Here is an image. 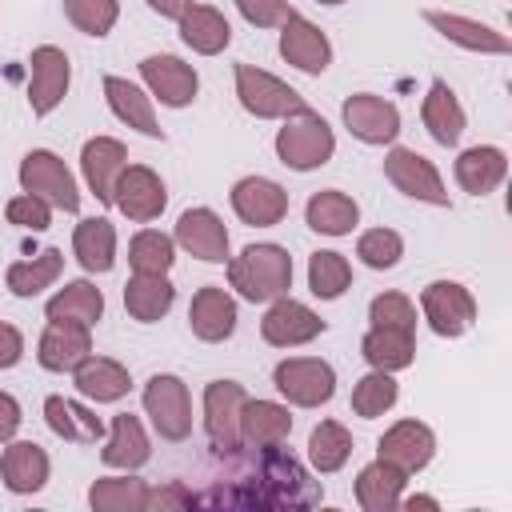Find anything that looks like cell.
Returning <instances> with one entry per match:
<instances>
[{"mask_svg": "<svg viewBox=\"0 0 512 512\" xmlns=\"http://www.w3.org/2000/svg\"><path fill=\"white\" fill-rule=\"evenodd\" d=\"M180 40L196 52V56H220L232 44V24L216 4H188L176 20Z\"/></svg>", "mask_w": 512, "mask_h": 512, "instance_id": "f546056e", "label": "cell"}, {"mask_svg": "<svg viewBox=\"0 0 512 512\" xmlns=\"http://www.w3.org/2000/svg\"><path fill=\"white\" fill-rule=\"evenodd\" d=\"M4 220L24 228V232H44L52 224V204L32 196V192H16L8 204H4Z\"/></svg>", "mask_w": 512, "mask_h": 512, "instance_id": "c3c4849f", "label": "cell"}, {"mask_svg": "<svg viewBox=\"0 0 512 512\" xmlns=\"http://www.w3.org/2000/svg\"><path fill=\"white\" fill-rule=\"evenodd\" d=\"M356 256H360L364 268H376V272L396 268L400 256H404V236L396 228H368L356 240Z\"/></svg>", "mask_w": 512, "mask_h": 512, "instance_id": "bcb514c9", "label": "cell"}, {"mask_svg": "<svg viewBox=\"0 0 512 512\" xmlns=\"http://www.w3.org/2000/svg\"><path fill=\"white\" fill-rule=\"evenodd\" d=\"M72 384H76V392H80L84 400H92V404H116V400L128 396L132 372H128L120 360H112V356L88 352V356L72 368Z\"/></svg>", "mask_w": 512, "mask_h": 512, "instance_id": "4316f807", "label": "cell"}, {"mask_svg": "<svg viewBox=\"0 0 512 512\" xmlns=\"http://www.w3.org/2000/svg\"><path fill=\"white\" fill-rule=\"evenodd\" d=\"M452 176H456V184H460L468 196H488V192H496V188L504 184V176H508V152L496 148V144H472V148H464V152L456 156Z\"/></svg>", "mask_w": 512, "mask_h": 512, "instance_id": "83f0119b", "label": "cell"}, {"mask_svg": "<svg viewBox=\"0 0 512 512\" xmlns=\"http://www.w3.org/2000/svg\"><path fill=\"white\" fill-rule=\"evenodd\" d=\"M20 420H24L20 400H16L12 392H4V388H0V444H8V440L20 432Z\"/></svg>", "mask_w": 512, "mask_h": 512, "instance_id": "816d5d0a", "label": "cell"}, {"mask_svg": "<svg viewBox=\"0 0 512 512\" xmlns=\"http://www.w3.org/2000/svg\"><path fill=\"white\" fill-rule=\"evenodd\" d=\"M316 4H324V8H336V4H348V0H316Z\"/></svg>", "mask_w": 512, "mask_h": 512, "instance_id": "11a10c76", "label": "cell"}, {"mask_svg": "<svg viewBox=\"0 0 512 512\" xmlns=\"http://www.w3.org/2000/svg\"><path fill=\"white\" fill-rule=\"evenodd\" d=\"M376 456L388 460V464H396L404 476H416V472H424V468L432 464V456H436V432H432L424 420H396V424L380 436Z\"/></svg>", "mask_w": 512, "mask_h": 512, "instance_id": "d6986e66", "label": "cell"}, {"mask_svg": "<svg viewBox=\"0 0 512 512\" xmlns=\"http://www.w3.org/2000/svg\"><path fill=\"white\" fill-rule=\"evenodd\" d=\"M272 148H276V156H280L284 168L312 172V168H324L336 156V132H332V124L320 112L300 108V112L284 116V124L276 128Z\"/></svg>", "mask_w": 512, "mask_h": 512, "instance_id": "3957f363", "label": "cell"}, {"mask_svg": "<svg viewBox=\"0 0 512 512\" xmlns=\"http://www.w3.org/2000/svg\"><path fill=\"white\" fill-rule=\"evenodd\" d=\"M176 304V284L168 276H148V272H132L124 284V312L136 324H156L172 312Z\"/></svg>", "mask_w": 512, "mask_h": 512, "instance_id": "836d02e7", "label": "cell"}, {"mask_svg": "<svg viewBox=\"0 0 512 512\" xmlns=\"http://www.w3.org/2000/svg\"><path fill=\"white\" fill-rule=\"evenodd\" d=\"M324 328H328V320H320L304 300H292V296L268 300V312H264V320H260V336H264V344H272V348H300V344H312Z\"/></svg>", "mask_w": 512, "mask_h": 512, "instance_id": "9a60e30c", "label": "cell"}, {"mask_svg": "<svg viewBox=\"0 0 512 512\" xmlns=\"http://www.w3.org/2000/svg\"><path fill=\"white\" fill-rule=\"evenodd\" d=\"M72 256H76L80 268L92 272V276L112 272V264H116V228H112V220H104V216H84V220L76 224V232H72Z\"/></svg>", "mask_w": 512, "mask_h": 512, "instance_id": "d590c367", "label": "cell"}, {"mask_svg": "<svg viewBox=\"0 0 512 512\" xmlns=\"http://www.w3.org/2000/svg\"><path fill=\"white\" fill-rule=\"evenodd\" d=\"M152 456V440L140 424V416L132 412H116L108 432H104V448H100V464L104 468H120V472H136L144 468Z\"/></svg>", "mask_w": 512, "mask_h": 512, "instance_id": "d4e9b609", "label": "cell"}, {"mask_svg": "<svg viewBox=\"0 0 512 512\" xmlns=\"http://www.w3.org/2000/svg\"><path fill=\"white\" fill-rule=\"evenodd\" d=\"M420 316L436 336L456 340L476 324V296L460 280H432L420 288Z\"/></svg>", "mask_w": 512, "mask_h": 512, "instance_id": "9c48e42d", "label": "cell"}, {"mask_svg": "<svg viewBox=\"0 0 512 512\" xmlns=\"http://www.w3.org/2000/svg\"><path fill=\"white\" fill-rule=\"evenodd\" d=\"M292 436V412L280 400H244L240 408V440L244 448H276Z\"/></svg>", "mask_w": 512, "mask_h": 512, "instance_id": "f1b7e54d", "label": "cell"}, {"mask_svg": "<svg viewBox=\"0 0 512 512\" xmlns=\"http://www.w3.org/2000/svg\"><path fill=\"white\" fill-rule=\"evenodd\" d=\"M228 200H232V212L252 228H272L288 216V192L272 176H240Z\"/></svg>", "mask_w": 512, "mask_h": 512, "instance_id": "ac0fdd59", "label": "cell"}, {"mask_svg": "<svg viewBox=\"0 0 512 512\" xmlns=\"http://www.w3.org/2000/svg\"><path fill=\"white\" fill-rule=\"evenodd\" d=\"M20 192H32L40 200H48L60 212H80V184L72 176V168L52 152V148H32L20 160Z\"/></svg>", "mask_w": 512, "mask_h": 512, "instance_id": "5b68a950", "label": "cell"}, {"mask_svg": "<svg viewBox=\"0 0 512 512\" xmlns=\"http://www.w3.org/2000/svg\"><path fill=\"white\" fill-rule=\"evenodd\" d=\"M244 400H248V392L236 380H212L204 388V432H208V444L220 456H232V452L244 448V440H240V408H244Z\"/></svg>", "mask_w": 512, "mask_h": 512, "instance_id": "8fae6325", "label": "cell"}, {"mask_svg": "<svg viewBox=\"0 0 512 512\" xmlns=\"http://www.w3.org/2000/svg\"><path fill=\"white\" fill-rule=\"evenodd\" d=\"M360 356L368 360V368H380V372H400L416 360V332H404V328H380L372 324L360 340Z\"/></svg>", "mask_w": 512, "mask_h": 512, "instance_id": "f35d334b", "label": "cell"}, {"mask_svg": "<svg viewBox=\"0 0 512 512\" xmlns=\"http://www.w3.org/2000/svg\"><path fill=\"white\" fill-rule=\"evenodd\" d=\"M420 120L428 128V136L444 148L460 144L464 128H468V116H464V104L456 100V92L448 88V80H432L428 84V96L420 104Z\"/></svg>", "mask_w": 512, "mask_h": 512, "instance_id": "4dcf8cb0", "label": "cell"}, {"mask_svg": "<svg viewBox=\"0 0 512 512\" xmlns=\"http://www.w3.org/2000/svg\"><path fill=\"white\" fill-rule=\"evenodd\" d=\"M104 100H108V108H112V116L120 120V124H128V128H136L140 136H152V140H160L164 136V128H160V120H156V100L140 88V84H132L128 76H104Z\"/></svg>", "mask_w": 512, "mask_h": 512, "instance_id": "484cf974", "label": "cell"}, {"mask_svg": "<svg viewBox=\"0 0 512 512\" xmlns=\"http://www.w3.org/2000/svg\"><path fill=\"white\" fill-rule=\"evenodd\" d=\"M64 272V252L60 248H44L40 256L32 260H12L8 272H4V288L16 296V300H32L40 296L44 288H52Z\"/></svg>", "mask_w": 512, "mask_h": 512, "instance_id": "8d00e7d4", "label": "cell"}, {"mask_svg": "<svg viewBox=\"0 0 512 512\" xmlns=\"http://www.w3.org/2000/svg\"><path fill=\"white\" fill-rule=\"evenodd\" d=\"M140 80H144V92L152 100H160L164 108H188L200 92V76L188 60L172 56V52H152L140 60Z\"/></svg>", "mask_w": 512, "mask_h": 512, "instance_id": "7c38bea8", "label": "cell"}, {"mask_svg": "<svg viewBox=\"0 0 512 512\" xmlns=\"http://www.w3.org/2000/svg\"><path fill=\"white\" fill-rule=\"evenodd\" d=\"M72 84V60L56 44H40L28 56V108L32 116H52Z\"/></svg>", "mask_w": 512, "mask_h": 512, "instance_id": "30bf717a", "label": "cell"}, {"mask_svg": "<svg viewBox=\"0 0 512 512\" xmlns=\"http://www.w3.org/2000/svg\"><path fill=\"white\" fill-rule=\"evenodd\" d=\"M404 484H408V476H404L396 464H388V460L376 456L372 464H364V468L356 472L352 492H356V504H360L364 512H392V508H400Z\"/></svg>", "mask_w": 512, "mask_h": 512, "instance_id": "d6a6232c", "label": "cell"}, {"mask_svg": "<svg viewBox=\"0 0 512 512\" xmlns=\"http://www.w3.org/2000/svg\"><path fill=\"white\" fill-rule=\"evenodd\" d=\"M60 4L68 24L92 40H104L120 20V0H60Z\"/></svg>", "mask_w": 512, "mask_h": 512, "instance_id": "f6af8a7d", "label": "cell"}, {"mask_svg": "<svg viewBox=\"0 0 512 512\" xmlns=\"http://www.w3.org/2000/svg\"><path fill=\"white\" fill-rule=\"evenodd\" d=\"M48 472H52V460L48 452L36 444V440H8L4 452H0V480L8 492L16 496H32L48 484Z\"/></svg>", "mask_w": 512, "mask_h": 512, "instance_id": "cb8c5ba5", "label": "cell"}, {"mask_svg": "<svg viewBox=\"0 0 512 512\" xmlns=\"http://www.w3.org/2000/svg\"><path fill=\"white\" fill-rule=\"evenodd\" d=\"M156 16H164V20H180V12L192 4V0H144Z\"/></svg>", "mask_w": 512, "mask_h": 512, "instance_id": "f5cc1de1", "label": "cell"}, {"mask_svg": "<svg viewBox=\"0 0 512 512\" xmlns=\"http://www.w3.org/2000/svg\"><path fill=\"white\" fill-rule=\"evenodd\" d=\"M384 180L396 192H404L408 200H420V204H432V208H448L452 204L440 168L424 152H416V148L392 144L388 156H384Z\"/></svg>", "mask_w": 512, "mask_h": 512, "instance_id": "52a82bcc", "label": "cell"}, {"mask_svg": "<svg viewBox=\"0 0 512 512\" xmlns=\"http://www.w3.org/2000/svg\"><path fill=\"white\" fill-rule=\"evenodd\" d=\"M112 204L132 224H148L168 208V188L148 164H124V172L112 188Z\"/></svg>", "mask_w": 512, "mask_h": 512, "instance_id": "5bb4252c", "label": "cell"}, {"mask_svg": "<svg viewBox=\"0 0 512 512\" xmlns=\"http://www.w3.org/2000/svg\"><path fill=\"white\" fill-rule=\"evenodd\" d=\"M236 100L256 120H284V116L308 108V100L292 84H284L280 76H272L256 64H236Z\"/></svg>", "mask_w": 512, "mask_h": 512, "instance_id": "8992f818", "label": "cell"}, {"mask_svg": "<svg viewBox=\"0 0 512 512\" xmlns=\"http://www.w3.org/2000/svg\"><path fill=\"white\" fill-rule=\"evenodd\" d=\"M48 320H72V324H88L96 328L104 320V292L92 280H68L64 288H56V296L44 304Z\"/></svg>", "mask_w": 512, "mask_h": 512, "instance_id": "74e56055", "label": "cell"}, {"mask_svg": "<svg viewBox=\"0 0 512 512\" xmlns=\"http://www.w3.org/2000/svg\"><path fill=\"white\" fill-rule=\"evenodd\" d=\"M236 12L252 24V28H280L296 8L288 0H232Z\"/></svg>", "mask_w": 512, "mask_h": 512, "instance_id": "681fc988", "label": "cell"}, {"mask_svg": "<svg viewBox=\"0 0 512 512\" xmlns=\"http://www.w3.org/2000/svg\"><path fill=\"white\" fill-rule=\"evenodd\" d=\"M280 56H284V64H292L296 72L320 76V72L332 64V40L324 36L320 24H312L308 16L292 12V16L280 24Z\"/></svg>", "mask_w": 512, "mask_h": 512, "instance_id": "e0dca14e", "label": "cell"}, {"mask_svg": "<svg viewBox=\"0 0 512 512\" xmlns=\"http://www.w3.org/2000/svg\"><path fill=\"white\" fill-rule=\"evenodd\" d=\"M172 240H176V248H184L188 256H196L204 264H228V256H232L228 252V228H224V220L212 208H204V204L180 212Z\"/></svg>", "mask_w": 512, "mask_h": 512, "instance_id": "2e32d148", "label": "cell"}, {"mask_svg": "<svg viewBox=\"0 0 512 512\" xmlns=\"http://www.w3.org/2000/svg\"><path fill=\"white\" fill-rule=\"evenodd\" d=\"M92 352V328L72 320H48L36 340V360L44 372H72Z\"/></svg>", "mask_w": 512, "mask_h": 512, "instance_id": "603a6c76", "label": "cell"}, {"mask_svg": "<svg viewBox=\"0 0 512 512\" xmlns=\"http://www.w3.org/2000/svg\"><path fill=\"white\" fill-rule=\"evenodd\" d=\"M352 456V432L340 424V420H320L312 432H308V464L320 472V476H332L348 464Z\"/></svg>", "mask_w": 512, "mask_h": 512, "instance_id": "60d3db41", "label": "cell"}, {"mask_svg": "<svg viewBox=\"0 0 512 512\" xmlns=\"http://www.w3.org/2000/svg\"><path fill=\"white\" fill-rule=\"evenodd\" d=\"M148 480H140L136 472L124 476H100L88 488V504L92 512H148Z\"/></svg>", "mask_w": 512, "mask_h": 512, "instance_id": "ab89813d", "label": "cell"}, {"mask_svg": "<svg viewBox=\"0 0 512 512\" xmlns=\"http://www.w3.org/2000/svg\"><path fill=\"white\" fill-rule=\"evenodd\" d=\"M236 320H240L236 300H232V292L220 288V284H204V288L192 296V304H188V328H192V336L204 340V344L228 340V336L236 332Z\"/></svg>", "mask_w": 512, "mask_h": 512, "instance_id": "44dd1931", "label": "cell"}, {"mask_svg": "<svg viewBox=\"0 0 512 512\" xmlns=\"http://www.w3.org/2000/svg\"><path fill=\"white\" fill-rule=\"evenodd\" d=\"M272 384L292 408H320L336 396V368L320 356H288L272 368Z\"/></svg>", "mask_w": 512, "mask_h": 512, "instance_id": "ba28073f", "label": "cell"}, {"mask_svg": "<svg viewBox=\"0 0 512 512\" xmlns=\"http://www.w3.org/2000/svg\"><path fill=\"white\" fill-rule=\"evenodd\" d=\"M24 360V332L8 320H0V372L16 368Z\"/></svg>", "mask_w": 512, "mask_h": 512, "instance_id": "f907efd6", "label": "cell"}, {"mask_svg": "<svg viewBox=\"0 0 512 512\" xmlns=\"http://www.w3.org/2000/svg\"><path fill=\"white\" fill-rule=\"evenodd\" d=\"M304 220L320 236H348L360 224V204L340 188H320L304 204Z\"/></svg>", "mask_w": 512, "mask_h": 512, "instance_id": "e575fe53", "label": "cell"}, {"mask_svg": "<svg viewBox=\"0 0 512 512\" xmlns=\"http://www.w3.org/2000/svg\"><path fill=\"white\" fill-rule=\"evenodd\" d=\"M228 288L248 304H268L292 288V256L280 244H248L228 256Z\"/></svg>", "mask_w": 512, "mask_h": 512, "instance_id": "7a4b0ae2", "label": "cell"}, {"mask_svg": "<svg viewBox=\"0 0 512 512\" xmlns=\"http://www.w3.org/2000/svg\"><path fill=\"white\" fill-rule=\"evenodd\" d=\"M140 400H144V412H148L160 440L180 444V440L192 436V396H188V384L176 372H152L144 380Z\"/></svg>", "mask_w": 512, "mask_h": 512, "instance_id": "277c9868", "label": "cell"}, {"mask_svg": "<svg viewBox=\"0 0 512 512\" xmlns=\"http://www.w3.org/2000/svg\"><path fill=\"white\" fill-rule=\"evenodd\" d=\"M368 320L380 324V328L416 332V304H412L404 292H380V296H372V304H368Z\"/></svg>", "mask_w": 512, "mask_h": 512, "instance_id": "7dc6e473", "label": "cell"}, {"mask_svg": "<svg viewBox=\"0 0 512 512\" xmlns=\"http://www.w3.org/2000/svg\"><path fill=\"white\" fill-rule=\"evenodd\" d=\"M424 24L436 28L448 44L464 48V52H480V56H508L512 52V40L484 24V20H472V16H460V12H444V8H428L424 12Z\"/></svg>", "mask_w": 512, "mask_h": 512, "instance_id": "ffe728a7", "label": "cell"}, {"mask_svg": "<svg viewBox=\"0 0 512 512\" xmlns=\"http://www.w3.org/2000/svg\"><path fill=\"white\" fill-rule=\"evenodd\" d=\"M396 400H400V388H396V376H392V372L372 368V372H364V376L352 384V412H356L360 420L384 416L388 408H396Z\"/></svg>", "mask_w": 512, "mask_h": 512, "instance_id": "ee69618b", "label": "cell"}, {"mask_svg": "<svg viewBox=\"0 0 512 512\" xmlns=\"http://www.w3.org/2000/svg\"><path fill=\"white\" fill-rule=\"evenodd\" d=\"M400 508H440V500L436 496H400Z\"/></svg>", "mask_w": 512, "mask_h": 512, "instance_id": "db71d44e", "label": "cell"}, {"mask_svg": "<svg viewBox=\"0 0 512 512\" xmlns=\"http://www.w3.org/2000/svg\"><path fill=\"white\" fill-rule=\"evenodd\" d=\"M44 424L52 428V436H60L64 444H96L104 440V420L96 412H88L84 404L68 400V396H44Z\"/></svg>", "mask_w": 512, "mask_h": 512, "instance_id": "1f68e13d", "label": "cell"}, {"mask_svg": "<svg viewBox=\"0 0 512 512\" xmlns=\"http://www.w3.org/2000/svg\"><path fill=\"white\" fill-rule=\"evenodd\" d=\"M340 120L360 144H372V148H384L400 136V108L376 92H352L340 104Z\"/></svg>", "mask_w": 512, "mask_h": 512, "instance_id": "4fadbf2b", "label": "cell"}, {"mask_svg": "<svg viewBox=\"0 0 512 512\" xmlns=\"http://www.w3.org/2000/svg\"><path fill=\"white\" fill-rule=\"evenodd\" d=\"M176 264V240L160 228H140L128 240V268L148 272V276H168Z\"/></svg>", "mask_w": 512, "mask_h": 512, "instance_id": "b9f144b4", "label": "cell"}, {"mask_svg": "<svg viewBox=\"0 0 512 512\" xmlns=\"http://www.w3.org/2000/svg\"><path fill=\"white\" fill-rule=\"evenodd\" d=\"M128 164V148L116 136H92L80 148V176L100 204H112V188Z\"/></svg>", "mask_w": 512, "mask_h": 512, "instance_id": "7402d4cb", "label": "cell"}, {"mask_svg": "<svg viewBox=\"0 0 512 512\" xmlns=\"http://www.w3.org/2000/svg\"><path fill=\"white\" fill-rule=\"evenodd\" d=\"M308 288L320 300H340L352 288V264H348V256L344 252H332V248L312 252L308 256Z\"/></svg>", "mask_w": 512, "mask_h": 512, "instance_id": "7bdbcfd3", "label": "cell"}, {"mask_svg": "<svg viewBox=\"0 0 512 512\" xmlns=\"http://www.w3.org/2000/svg\"><path fill=\"white\" fill-rule=\"evenodd\" d=\"M320 500L324 488L292 452H284V444L252 448V456H240L228 476L212 480L204 492H192V508H312Z\"/></svg>", "mask_w": 512, "mask_h": 512, "instance_id": "6da1fadb", "label": "cell"}]
</instances>
